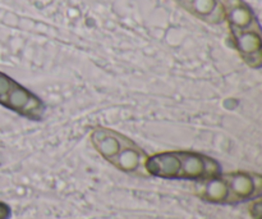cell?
<instances>
[{
  "label": "cell",
  "instance_id": "6da1fadb",
  "mask_svg": "<svg viewBox=\"0 0 262 219\" xmlns=\"http://www.w3.org/2000/svg\"><path fill=\"white\" fill-rule=\"evenodd\" d=\"M145 169L146 173L158 178L200 182L222 173V164L197 151L171 150L147 156Z\"/></svg>",
  "mask_w": 262,
  "mask_h": 219
},
{
  "label": "cell",
  "instance_id": "7a4b0ae2",
  "mask_svg": "<svg viewBox=\"0 0 262 219\" xmlns=\"http://www.w3.org/2000/svg\"><path fill=\"white\" fill-rule=\"evenodd\" d=\"M261 194V176L251 172L219 173L196 185L197 196L204 202L216 205L242 204L258 199Z\"/></svg>",
  "mask_w": 262,
  "mask_h": 219
},
{
  "label": "cell",
  "instance_id": "3957f363",
  "mask_svg": "<svg viewBox=\"0 0 262 219\" xmlns=\"http://www.w3.org/2000/svg\"><path fill=\"white\" fill-rule=\"evenodd\" d=\"M224 19L228 21L233 44L250 68L262 67V38L258 21L243 0H225Z\"/></svg>",
  "mask_w": 262,
  "mask_h": 219
},
{
  "label": "cell",
  "instance_id": "277c9868",
  "mask_svg": "<svg viewBox=\"0 0 262 219\" xmlns=\"http://www.w3.org/2000/svg\"><path fill=\"white\" fill-rule=\"evenodd\" d=\"M95 150L112 166L128 174H146L147 154L132 138L119 131L97 126L90 133Z\"/></svg>",
  "mask_w": 262,
  "mask_h": 219
},
{
  "label": "cell",
  "instance_id": "5b68a950",
  "mask_svg": "<svg viewBox=\"0 0 262 219\" xmlns=\"http://www.w3.org/2000/svg\"><path fill=\"white\" fill-rule=\"evenodd\" d=\"M0 105L33 122L42 121L48 109L45 102L38 95L2 71H0Z\"/></svg>",
  "mask_w": 262,
  "mask_h": 219
},
{
  "label": "cell",
  "instance_id": "8992f818",
  "mask_svg": "<svg viewBox=\"0 0 262 219\" xmlns=\"http://www.w3.org/2000/svg\"><path fill=\"white\" fill-rule=\"evenodd\" d=\"M182 8L199 19L217 25L224 19V7L219 0H176Z\"/></svg>",
  "mask_w": 262,
  "mask_h": 219
},
{
  "label": "cell",
  "instance_id": "52a82bcc",
  "mask_svg": "<svg viewBox=\"0 0 262 219\" xmlns=\"http://www.w3.org/2000/svg\"><path fill=\"white\" fill-rule=\"evenodd\" d=\"M12 217V208L9 204L0 202V219H10Z\"/></svg>",
  "mask_w": 262,
  "mask_h": 219
}]
</instances>
